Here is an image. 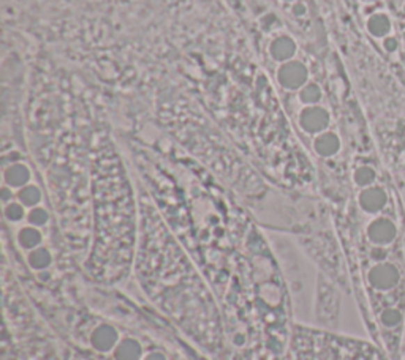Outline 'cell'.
I'll use <instances>...</instances> for the list:
<instances>
[{"mask_svg":"<svg viewBox=\"0 0 405 360\" xmlns=\"http://www.w3.org/2000/svg\"><path fill=\"white\" fill-rule=\"evenodd\" d=\"M143 354L141 345L135 338H124L114 350L116 360H140Z\"/></svg>","mask_w":405,"mask_h":360,"instance_id":"cell-6","label":"cell"},{"mask_svg":"<svg viewBox=\"0 0 405 360\" xmlns=\"http://www.w3.org/2000/svg\"><path fill=\"white\" fill-rule=\"evenodd\" d=\"M339 146V138L334 133H321L320 136H317L314 142L317 154L321 156H333L334 154H338Z\"/></svg>","mask_w":405,"mask_h":360,"instance_id":"cell-7","label":"cell"},{"mask_svg":"<svg viewBox=\"0 0 405 360\" xmlns=\"http://www.w3.org/2000/svg\"><path fill=\"white\" fill-rule=\"evenodd\" d=\"M308 68L301 62H285L277 72V78L282 87L288 90H298L308 83Z\"/></svg>","mask_w":405,"mask_h":360,"instance_id":"cell-1","label":"cell"},{"mask_svg":"<svg viewBox=\"0 0 405 360\" xmlns=\"http://www.w3.org/2000/svg\"><path fill=\"white\" fill-rule=\"evenodd\" d=\"M369 31L374 35H383L388 31V19L385 16L377 15L369 21Z\"/></svg>","mask_w":405,"mask_h":360,"instance_id":"cell-14","label":"cell"},{"mask_svg":"<svg viewBox=\"0 0 405 360\" xmlns=\"http://www.w3.org/2000/svg\"><path fill=\"white\" fill-rule=\"evenodd\" d=\"M299 124L304 131L310 133V135H317V133H321L329 125V114L326 113V109L314 104V106L305 108L301 113Z\"/></svg>","mask_w":405,"mask_h":360,"instance_id":"cell-2","label":"cell"},{"mask_svg":"<svg viewBox=\"0 0 405 360\" xmlns=\"http://www.w3.org/2000/svg\"><path fill=\"white\" fill-rule=\"evenodd\" d=\"M2 201L5 202V206L13 201V191H11V187H8V185L2 188Z\"/></svg>","mask_w":405,"mask_h":360,"instance_id":"cell-16","label":"cell"},{"mask_svg":"<svg viewBox=\"0 0 405 360\" xmlns=\"http://www.w3.org/2000/svg\"><path fill=\"white\" fill-rule=\"evenodd\" d=\"M42 242H43V236H42V232H40V229L35 228V226H26V228H22L19 231L18 243L24 249L32 252V249H35L42 245Z\"/></svg>","mask_w":405,"mask_h":360,"instance_id":"cell-8","label":"cell"},{"mask_svg":"<svg viewBox=\"0 0 405 360\" xmlns=\"http://www.w3.org/2000/svg\"><path fill=\"white\" fill-rule=\"evenodd\" d=\"M269 51L276 60L285 62L290 60L294 56V52H296V43L290 37H279L271 43Z\"/></svg>","mask_w":405,"mask_h":360,"instance_id":"cell-5","label":"cell"},{"mask_svg":"<svg viewBox=\"0 0 405 360\" xmlns=\"http://www.w3.org/2000/svg\"><path fill=\"white\" fill-rule=\"evenodd\" d=\"M5 183L11 188H22L29 185V180H31V171L29 167L22 163H13L10 165L3 172Z\"/></svg>","mask_w":405,"mask_h":360,"instance_id":"cell-4","label":"cell"},{"mask_svg":"<svg viewBox=\"0 0 405 360\" xmlns=\"http://www.w3.org/2000/svg\"><path fill=\"white\" fill-rule=\"evenodd\" d=\"M372 180V172L367 167H361V170H358L356 172V182L361 183V185H366L367 182Z\"/></svg>","mask_w":405,"mask_h":360,"instance_id":"cell-15","label":"cell"},{"mask_svg":"<svg viewBox=\"0 0 405 360\" xmlns=\"http://www.w3.org/2000/svg\"><path fill=\"white\" fill-rule=\"evenodd\" d=\"M3 213H5V218H7L8 222H11V223H18L26 217L24 206H22L21 202H13V201H11L10 204L5 206Z\"/></svg>","mask_w":405,"mask_h":360,"instance_id":"cell-13","label":"cell"},{"mask_svg":"<svg viewBox=\"0 0 405 360\" xmlns=\"http://www.w3.org/2000/svg\"><path fill=\"white\" fill-rule=\"evenodd\" d=\"M301 101L309 104V106H314L321 98V89L317 84H305L299 92Z\"/></svg>","mask_w":405,"mask_h":360,"instance_id":"cell-11","label":"cell"},{"mask_svg":"<svg viewBox=\"0 0 405 360\" xmlns=\"http://www.w3.org/2000/svg\"><path fill=\"white\" fill-rule=\"evenodd\" d=\"M51 252L46 247H38L35 249H32L27 256V263L32 267L33 270H45L51 265Z\"/></svg>","mask_w":405,"mask_h":360,"instance_id":"cell-9","label":"cell"},{"mask_svg":"<svg viewBox=\"0 0 405 360\" xmlns=\"http://www.w3.org/2000/svg\"><path fill=\"white\" fill-rule=\"evenodd\" d=\"M303 13H304L303 5H296V7H294V15H303Z\"/></svg>","mask_w":405,"mask_h":360,"instance_id":"cell-18","label":"cell"},{"mask_svg":"<svg viewBox=\"0 0 405 360\" xmlns=\"http://www.w3.org/2000/svg\"><path fill=\"white\" fill-rule=\"evenodd\" d=\"M18 199L24 207H37L42 201V191L37 185H26V187L19 188L18 191Z\"/></svg>","mask_w":405,"mask_h":360,"instance_id":"cell-10","label":"cell"},{"mask_svg":"<svg viewBox=\"0 0 405 360\" xmlns=\"http://www.w3.org/2000/svg\"><path fill=\"white\" fill-rule=\"evenodd\" d=\"M27 222L31 223V226H35V228H42V226L49 222V213L46 208L37 206L31 208V212L27 215Z\"/></svg>","mask_w":405,"mask_h":360,"instance_id":"cell-12","label":"cell"},{"mask_svg":"<svg viewBox=\"0 0 405 360\" xmlns=\"http://www.w3.org/2000/svg\"><path fill=\"white\" fill-rule=\"evenodd\" d=\"M119 335L118 330L109 324H100V326L94 329V332L90 335V345L95 347L97 351H109L113 347L118 346Z\"/></svg>","mask_w":405,"mask_h":360,"instance_id":"cell-3","label":"cell"},{"mask_svg":"<svg viewBox=\"0 0 405 360\" xmlns=\"http://www.w3.org/2000/svg\"><path fill=\"white\" fill-rule=\"evenodd\" d=\"M146 360H166V359L161 356L160 352H152V354H149V356L146 357Z\"/></svg>","mask_w":405,"mask_h":360,"instance_id":"cell-17","label":"cell"}]
</instances>
